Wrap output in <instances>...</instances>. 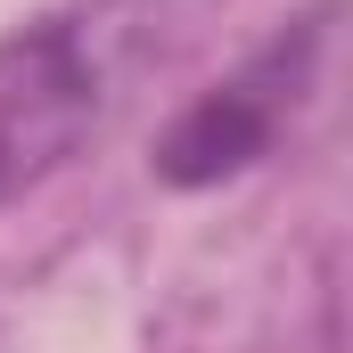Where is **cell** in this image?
<instances>
[{
	"instance_id": "6da1fadb",
	"label": "cell",
	"mask_w": 353,
	"mask_h": 353,
	"mask_svg": "<svg viewBox=\"0 0 353 353\" xmlns=\"http://www.w3.org/2000/svg\"><path fill=\"white\" fill-rule=\"evenodd\" d=\"M99 107H107V74L83 25L41 17L0 33V205L74 165V148L99 132Z\"/></svg>"
},
{
	"instance_id": "7a4b0ae2",
	"label": "cell",
	"mask_w": 353,
	"mask_h": 353,
	"mask_svg": "<svg viewBox=\"0 0 353 353\" xmlns=\"http://www.w3.org/2000/svg\"><path fill=\"white\" fill-rule=\"evenodd\" d=\"M312 50H321V25L271 33L239 74H222L214 90H197L173 115V132L157 140V181H173V189H222V181L247 173V165H263L271 140H279V123H288V107L312 83Z\"/></svg>"
}]
</instances>
